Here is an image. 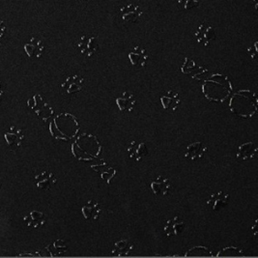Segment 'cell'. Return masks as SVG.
Masks as SVG:
<instances>
[{
  "mask_svg": "<svg viewBox=\"0 0 258 258\" xmlns=\"http://www.w3.org/2000/svg\"><path fill=\"white\" fill-rule=\"evenodd\" d=\"M134 249H135V245L133 244L132 241H130L128 239H122L120 241L115 242L111 253L115 256L124 257V256L131 255Z\"/></svg>",
  "mask_w": 258,
  "mask_h": 258,
  "instance_id": "obj_25",
  "label": "cell"
},
{
  "mask_svg": "<svg viewBox=\"0 0 258 258\" xmlns=\"http://www.w3.org/2000/svg\"><path fill=\"white\" fill-rule=\"evenodd\" d=\"M1 186H2V182H1V179H0V188H1Z\"/></svg>",
  "mask_w": 258,
  "mask_h": 258,
  "instance_id": "obj_33",
  "label": "cell"
},
{
  "mask_svg": "<svg viewBox=\"0 0 258 258\" xmlns=\"http://www.w3.org/2000/svg\"><path fill=\"white\" fill-rule=\"evenodd\" d=\"M229 200H230L229 194L220 190L210 196L209 200H207V204L214 211L219 212L228 205Z\"/></svg>",
  "mask_w": 258,
  "mask_h": 258,
  "instance_id": "obj_20",
  "label": "cell"
},
{
  "mask_svg": "<svg viewBox=\"0 0 258 258\" xmlns=\"http://www.w3.org/2000/svg\"><path fill=\"white\" fill-rule=\"evenodd\" d=\"M103 151V146L98 138L92 134H82L72 145L74 157L82 162L98 159Z\"/></svg>",
  "mask_w": 258,
  "mask_h": 258,
  "instance_id": "obj_2",
  "label": "cell"
},
{
  "mask_svg": "<svg viewBox=\"0 0 258 258\" xmlns=\"http://www.w3.org/2000/svg\"><path fill=\"white\" fill-rule=\"evenodd\" d=\"M8 32V27L7 24L4 21H0V42L5 38Z\"/></svg>",
  "mask_w": 258,
  "mask_h": 258,
  "instance_id": "obj_30",
  "label": "cell"
},
{
  "mask_svg": "<svg viewBox=\"0 0 258 258\" xmlns=\"http://www.w3.org/2000/svg\"><path fill=\"white\" fill-rule=\"evenodd\" d=\"M24 223L29 229H39L47 223V217L45 213L34 210L24 216Z\"/></svg>",
  "mask_w": 258,
  "mask_h": 258,
  "instance_id": "obj_14",
  "label": "cell"
},
{
  "mask_svg": "<svg viewBox=\"0 0 258 258\" xmlns=\"http://www.w3.org/2000/svg\"><path fill=\"white\" fill-rule=\"evenodd\" d=\"M229 108L237 117L251 118L257 110V96L249 90H240L231 98Z\"/></svg>",
  "mask_w": 258,
  "mask_h": 258,
  "instance_id": "obj_3",
  "label": "cell"
},
{
  "mask_svg": "<svg viewBox=\"0 0 258 258\" xmlns=\"http://www.w3.org/2000/svg\"><path fill=\"white\" fill-rule=\"evenodd\" d=\"M80 129L77 117L68 112L60 113L49 125L50 135L57 141H73L78 137Z\"/></svg>",
  "mask_w": 258,
  "mask_h": 258,
  "instance_id": "obj_1",
  "label": "cell"
},
{
  "mask_svg": "<svg viewBox=\"0 0 258 258\" xmlns=\"http://www.w3.org/2000/svg\"><path fill=\"white\" fill-rule=\"evenodd\" d=\"M181 71L184 75L189 76L191 79L196 81H201L204 75L208 73V70H206L204 67H201L198 65L192 59L186 57L184 64L181 67Z\"/></svg>",
  "mask_w": 258,
  "mask_h": 258,
  "instance_id": "obj_10",
  "label": "cell"
},
{
  "mask_svg": "<svg viewBox=\"0 0 258 258\" xmlns=\"http://www.w3.org/2000/svg\"><path fill=\"white\" fill-rule=\"evenodd\" d=\"M119 14L124 23L134 24L141 19L142 16V10L139 5L130 3L128 5H124L120 7Z\"/></svg>",
  "mask_w": 258,
  "mask_h": 258,
  "instance_id": "obj_11",
  "label": "cell"
},
{
  "mask_svg": "<svg viewBox=\"0 0 258 258\" xmlns=\"http://www.w3.org/2000/svg\"><path fill=\"white\" fill-rule=\"evenodd\" d=\"M244 254V249L239 246H227L224 247L216 255L217 257H235Z\"/></svg>",
  "mask_w": 258,
  "mask_h": 258,
  "instance_id": "obj_28",
  "label": "cell"
},
{
  "mask_svg": "<svg viewBox=\"0 0 258 258\" xmlns=\"http://www.w3.org/2000/svg\"><path fill=\"white\" fill-rule=\"evenodd\" d=\"M98 38L95 36L83 35L78 42V48L83 56L91 58L99 51Z\"/></svg>",
  "mask_w": 258,
  "mask_h": 258,
  "instance_id": "obj_7",
  "label": "cell"
},
{
  "mask_svg": "<svg viewBox=\"0 0 258 258\" xmlns=\"http://www.w3.org/2000/svg\"><path fill=\"white\" fill-rule=\"evenodd\" d=\"M150 187L154 196L159 198L167 197L173 188L171 181L168 178H164L163 176L157 177L151 183Z\"/></svg>",
  "mask_w": 258,
  "mask_h": 258,
  "instance_id": "obj_12",
  "label": "cell"
},
{
  "mask_svg": "<svg viewBox=\"0 0 258 258\" xmlns=\"http://www.w3.org/2000/svg\"><path fill=\"white\" fill-rule=\"evenodd\" d=\"M4 94H5V85L2 82H0V102H1Z\"/></svg>",
  "mask_w": 258,
  "mask_h": 258,
  "instance_id": "obj_31",
  "label": "cell"
},
{
  "mask_svg": "<svg viewBox=\"0 0 258 258\" xmlns=\"http://www.w3.org/2000/svg\"><path fill=\"white\" fill-rule=\"evenodd\" d=\"M195 37L200 46L208 47L211 46L214 41L216 40V37H217L216 29L214 28V26H212L211 24L202 23L198 27L195 33Z\"/></svg>",
  "mask_w": 258,
  "mask_h": 258,
  "instance_id": "obj_5",
  "label": "cell"
},
{
  "mask_svg": "<svg viewBox=\"0 0 258 258\" xmlns=\"http://www.w3.org/2000/svg\"><path fill=\"white\" fill-rule=\"evenodd\" d=\"M131 64L136 68H145L150 60V53L145 47L136 46L130 51Z\"/></svg>",
  "mask_w": 258,
  "mask_h": 258,
  "instance_id": "obj_8",
  "label": "cell"
},
{
  "mask_svg": "<svg viewBox=\"0 0 258 258\" xmlns=\"http://www.w3.org/2000/svg\"><path fill=\"white\" fill-rule=\"evenodd\" d=\"M116 105L122 112H132L137 106L136 95L131 91H124L123 94L116 99Z\"/></svg>",
  "mask_w": 258,
  "mask_h": 258,
  "instance_id": "obj_19",
  "label": "cell"
},
{
  "mask_svg": "<svg viewBox=\"0 0 258 258\" xmlns=\"http://www.w3.org/2000/svg\"><path fill=\"white\" fill-rule=\"evenodd\" d=\"M84 79L80 75L69 76L64 82H62L60 88L61 93L64 97H71L72 95L81 92L84 86Z\"/></svg>",
  "mask_w": 258,
  "mask_h": 258,
  "instance_id": "obj_6",
  "label": "cell"
},
{
  "mask_svg": "<svg viewBox=\"0 0 258 258\" xmlns=\"http://www.w3.org/2000/svg\"><path fill=\"white\" fill-rule=\"evenodd\" d=\"M91 168L96 173H98L103 181L106 182L108 185L111 183V180L117 173V169L106 162H101L99 164L91 165Z\"/></svg>",
  "mask_w": 258,
  "mask_h": 258,
  "instance_id": "obj_16",
  "label": "cell"
},
{
  "mask_svg": "<svg viewBox=\"0 0 258 258\" xmlns=\"http://www.w3.org/2000/svg\"><path fill=\"white\" fill-rule=\"evenodd\" d=\"M46 250L49 253L50 257H56L63 255L68 251V245L62 239L51 242L49 245L46 246Z\"/></svg>",
  "mask_w": 258,
  "mask_h": 258,
  "instance_id": "obj_26",
  "label": "cell"
},
{
  "mask_svg": "<svg viewBox=\"0 0 258 258\" xmlns=\"http://www.w3.org/2000/svg\"><path fill=\"white\" fill-rule=\"evenodd\" d=\"M256 153H257V147L255 143L252 141H247L238 147L236 157L240 161L246 162V161L252 160L255 157Z\"/></svg>",
  "mask_w": 258,
  "mask_h": 258,
  "instance_id": "obj_22",
  "label": "cell"
},
{
  "mask_svg": "<svg viewBox=\"0 0 258 258\" xmlns=\"http://www.w3.org/2000/svg\"><path fill=\"white\" fill-rule=\"evenodd\" d=\"M24 48L28 57L40 58V57H42V55L45 51V44L41 39H39L37 37H32L24 45Z\"/></svg>",
  "mask_w": 258,
  "mask_h": 258,
  "instance_id": "obj_13",
  "label": "cell"
},
{
  "mask_svg": "<svg viewBox=\"0 0 258 258\" xmlns=\"http://www.w3.org/2000/svg\"><path fill=\"white\" fill-rule=\"evenodd\" d=\"M103 212L102 205L95 201V200H89L85 205H83L82 208V213L83 218L86 221H97L99 220L101 214Z\"/></svg>",
  "mask_w": 258,
  "mask_h": 258,
  "instance_id": "obj_17",
  "label": "cell"
},
{
  "mask_svg": "<svg viewBox=\"0 0 258 258\" xmlns=\"http://www.w3.org/2000/svg\"><path fill=\"white\" fill-rule=\"evenodd\" d=\"M161 103L164 109L175 111L181 104V98L175 91L167 90L161 96Z\"/></svg>",
  "mask_w": 258,
  "mask_h": 258,
  "instance_id": "obj_24",
  "label": "cell"
},
{
  "mask_svg": "<svg viewBox=\"0 0 258 258\" xmlns=\"http://www.w3.org/2000/svg\"><path fill=\"white\" fill-rule=\"evenodd\" d=\"M207 146H205L201 141H196L188 145L185 158L189 161H197L201 159L207 153Z\"/></svg>",
  "mask_w": 258,
  "mask_h": 258,
  "instance_id": "obj_23",
  "label": "cell"
},
{
  "mask_svg": "<svg viewBox=\"0 0 258 258\" xmlns=\"http://www.w3.org/2000/svg\"><path fill=\"white\" fill-rule=\"evenodd\" d=\"M185 229V222L176 216L172 219L167 220L164 227V234L167 237H173L181 234Z\"/></svg>",
  "mask_w": 258,
  "mask_h": 258,
  "instance_id": "obj_21",
  "label": "cell"
},
{
  "mask_svg": "<svg viewBox=\"0 0 258 258\" xmlns=\"http://www.w3.org/2000/svg\"><path fill=\"white\" fill-rule=\"evenodd\" d=\"M34 181H35L36 187L39 189L48 190L56 184L57 178L52 172L44 170L36 175Z\"/></svg>",
  "mask_w": 258,
  "mask_h": 258,
  "instance_id": "obj_15",
  "label": "cell"
},
{
  "mask_svg": "<svg viewBox=\"0 0 258 258\" xmlns=\"http://www.w3.org/2000/svg\"><path fill=\"white\" fill-rule=\"evenodd\" d=\"M4 139L6 141L7 146L12 151H17L23 145L24 141V131L18 127L12 126L5 133Z\"/></svg>",
  "mask_w": 258,
  "mask_h": 258,
  "instance_id": "obj_9",
  "label": "cell"
},
{
  "mask_svg": "<svg viewBox=\"0 0 258 258\" xmlns=\"http://www.w3.org/2000/svg\"><path fill=\"white\" fill-rule=\"evenodd\" d=\"M27 106L44 122H47L54 115L53 107L47 103L43 95L40 93H37L27 101Z\"/></svg>",
  "mask_w": 258,
  "mask_h": 258,
  "instance_id": "obj_4",
  "label": "cell"
},
{
  "mask_svg": "<svg viewBox=\"0 0 258 258\" xmlns=\"http://www.w3.org/2000/svg\"><path fill=\"white\" fill-rule=\"evenodd\" d=\"M127 152L131 159L140 162L145 156L148 155V148L145 142L133 141L130 142L127 147Z\"/></svg>",
  "mask_w": 258,
  "mask_h": 258,
  "instance_id": "obj_18",
  "label": "cell"
},
{
  "mask_svg": "<svg viewBox=\"0 0 258 258\" xmlns=\"http://www.w3.org/2000/svg\"><path fill=\"white\" fill-rule=\"evenodd\" d=\"M200 4L201 0H177V6L182 11H189L199 7Z\"/></svg>",
  "mask_w": 258,
  "mask_h": 258,
  "instance_id": "obj_29",
  "label": "cell"
},
{
  "mask_svg": "<svg viewBox=\"0 0 258 258\" xmlns=\"http://www.w3.org/2000/svg\"><path fill=\"white\" fill-rule=\"evenodd\" d=\"M81 1H83V2H88V1H91V0H81Z\"/></svg>",
  "mask_w": 258,
  "mask_h": 258,
  "instance_id": "obj_32",
  "label": "cell"
},
{
  "mask_svg": "<svg viewBox=\"0 0 258 258\" xmlns=\"http://www.w3.org/2000/svg\"><path fill=\"white\" fill-rule=\"evenodd\" d=\"M186 257H211V250L207 246H199L191 247L185 254Z\"/></svg>",
  "mask_w": 258,
  "mask_h": 258,
  "instance_id": "obj_27",
  "label": "cell"
}]
</instances>
